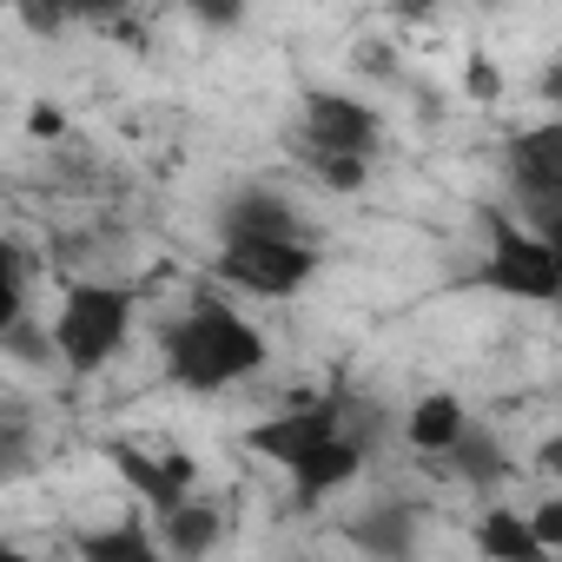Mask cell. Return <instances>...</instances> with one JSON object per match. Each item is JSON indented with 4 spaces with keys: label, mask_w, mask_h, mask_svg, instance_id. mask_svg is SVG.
Returning a JSON list of instances; mask_svg holds the SVG:
<instances>
[{
    "label": "cell",
    "mask_w": 562,
    "mask_h": 562,
    "mask_svg": "<svg viewBox=\"0 0 562 562\" xmlns=\"http://www.w3.org/2000/svg\"><path fill=\"white\" fill-rule=\"evenodd\" d=\"M450 463H457V476H470V483H496V476H503V457H496L490 437H463V443L450 450Z\"/></svg>",
    "instance_id": "cell-17"
},
{
    "label": "cell",
    "mask_w": 562,
    "mask_h": 562,
    "mask_svg": "<svg viewBox=\"0 0 562 562\" xmlns=\"http://www.w3.org/2000/svg\"><path fill=\"white\" fill-rule=\"evenodd\" d=\"M529 529H536V542H542V549H562V496H555V503H542V509H529Z\"/></svg>",
    "instance_id": "cell-19"
},
{
    "label": "cell",
    "mask_w": 562,
    "mask_h": 562,
    "mask_svg": "<svg viewBox=\"0 0 562 562\" xmlns=\"http://www.w3.org/2000/svg\"><path fill=\"white\" fill-rule=\"evenodd\" d=\"M351 476H358V443H351V437H338V443H325L318 457H305V463L292 470V490H299V503H318V496L345 490Z\"/></svg>",
    "instance_id": "cell-11"
},
{
    "label": "cell",
    "mask_w": 562,
    "mask_h": 562,
    "mask_svg": "<svg viewBox=\"0 0 562 562\" xmlns=\"http://www.w3.org/2000/svg\"><path fill=\"white\" fill-rule=\"evenodd\" d=\"M218 271L232 278L238 292H258V299H292L305 278L318 271V251L305 238H238L225 245Z\"/></svg>",
    "instance_id": "cell-4"
},
{
    "label": "cell",
    "mask_w": 562,
    "mask_h": 562,
    "mask_svg": "<svg viewBox=\"0 0 562 562\" xmlns=\"http://www.w3.org/2000/svg\"><path fill=\"white\" fill-rule=\"evenodd\" d=\"M470 93H476V100H496V93H503V80H496L490 60H470Z\"/></svg>",
    "instance_id": "cell-20"
},
{
    "label": "cell",
    "mask_w": 562,
    "mask_h": 562,
    "mask_svg": "<svg viewBox=\"0 0 562 562\" xmlns=\"http://www.w3.org/2000/svg\"><path fill=\"white\" fill-rule=\"evenodd\" d=\"M509 172H516V186L555 179V172H562V120L516 133V139H509Z\"/></svg>",
    "instance_id": "cell-13"
},
{
    "label": "cell",
    "mask_w": 562,
    "mask_h": 562,
    "mask_svg": "<svg viewBox=\"0 0 562 562\" xmlns=\"http://www.w3.org/2000/svg\"><path fill=\"white\" fill-rule=\"evenodd\" d=\"M483 278L503 299H529V305L562 292V265H555L549 238L516 225L509 212H490V265H483Z\"/></svg>",
    "instance_id": "cell-3"
},
{
    "label": "cell",
    "mask_w": 562,
    "mask_h": 562,
    "mask_svg": "<svg viewBox=\"0 0 562 562\" xmlns=\"http://www.w3.org/2000/svg\"><path fill=\"white\" fill-rule=\"evenodd\" d=\"M542 93H549V100H555V106H562V60H555V67H549V80H542Z\"/></svg>",
    "instance_id": "cell-22"
},
{
    "label": "cell",
    "mask_w": 562,
    "mask_h": 562,
    "mask_svg": "<svg viewBox=\"0 0 562 562\" xmlns=\"http://www.w3.org/2000/svg\"><path fill=\"white\" fill-rule=\"evenodd\" d=\"M542 238H549V251H555V265H562V225H555V232H542Z\"/></svg>",
    "instance_id": "cell-23"
},
{
    "label": "cell",
    "mask_w": 562,
    "mask_h": 562,
    "mask_svg": "<svg viewBox=\"0 0 562 562\" xmlns=\"http://www.w3.org/2000/svg\"><path fill=\"white\" fill-rule=\"evenodd\" d=\"M265 364V338L238 318V312H225V305H192L172 331H166V371H172V384H186V391H225V384H238L245 371H258Z\"/></svg>",
    "instance_id": "cell-1"
},
{
    "label": "cell",
    "mask_w": 562,
    "mask_h": 562,
    "mask_svg": "<svg viewBox=\"0 0 562 562\" xmlns=\"http://www.w3.org/2000/svg\"><path fill=\"white\" fill-rule=\"evenodd\" d=\"M113 470L159 509V516H172V509H186V490H192V457H146V450H133V443H113Z\"/></svg>",
    "instance_id": "cell-7"
},
{
    "label": "cell",
    "mask_w": 562,
    "mask_h": 562,
    "mask_svg": "<svg viewBox=\"0 0 562 562\" xmlns=\"http://www.w3.org/2000/svg\"><path fill=\"white\" fill-rule=\"evenodd\" d=\"M126 325H133V299L120 285H74L54 318V351L67 371H100L126 345Z\"/></svg>",
    "instance_id": "cell-2"
},
{
    "label": "cell",
    "mask_w": 562,
    "mask_h": 562,
    "mask_svg": "<svg viewBox=\"0 0 562 562\" xmlns=\"http://www.w3.org/2000/svg\"><path fill=\"white\" fill-rule=\"evenodd\" d=\"M351 542L371 549L378 562H411V555H417V516L397 509V503H391V509H371V516L351 522Z\"/></svg>",
    "instance_id": "cell-10"
},
{
    "label": "cell",
    "mask_w": 562,
    "mask_h": 562,
    "mask_svg": "<svg viewBox=\"0 0 562 562\" xmlns=\"http://www.w3.org/2000/svg\"><path fill=\"white\" fill-rule=\"evenodd\" d=\"M542 470H549V476L562 483V437H555V443H542Z\"/></svg>",
    "instance_id": "cell-21"
},
{
    "label": "cell",
    "mask_w": 562,
    "mask_h": 562,
    "mask_svg": "<svg viewBox=\"0 0 562 562\" xmlns=\"http://www.w3.org/2000/svg\"><path fill=\"white\" fill-rule=\"evenodd\" d=\"M0 562H41V555H27V549H8V555H0Z\"/></svg>",
    "instance_id": "cell-24"
},
{
    "label": "cell",
    "mask_w": 562,
    "mask_h": 562,
    "mask_svg": "<svg viewBox=\"0 0 562 562\" xmlns=\"http://www.w3.org/2000/svg\"><path fill=\"white\" fill-rule=\"evenodd\" d=\"M238 238H299L292 205L278 192H238L232 212H225V245H238Z\"/></svg>",
    "instance_id": "cell-8"
},
{
    "label": "cell",
    "mask_w": 562,
    "mask_h": 562,
    "mask_svg": "<svg viewBox=\"0 0 562 562\" xmlns=\"http://www.w3.org/2000/svg\"><path fill=\"white\" fill-rule=\"evenodd\" d=\"M516 192H522L529 232H555V225H562V172H555V179H536V186H516Z\"/></svg>",
    "instance_id": "cell-16"
},
{
    "label": "cell",
    "mask_w": 562,
    "mask_h": 562,
    "mask_svg": "<svg viewBox=\"0 0 562 562\" xmlns=\"http://www.w3.org/2000/svg\"><path fill=\"white\" fill-rule=\"evenodd\" d=\"M305 133H312V153H331V159H364L378 146V113L351 93H312L305 100Z\"/></svg>",
    "instance_id": "cell-6"
},
{
    "label": "cell",
    "mask_w": 562,
    "mask_h": 562,
    "mask_svg": "<svg viewBox=\"0 0 562 562\" xmlns=\"http://www.w3.org/2000/svg\"><path fill=\"white\" fill-rule=\"evenodd\" d=\"M312 172H318L331 192H358V186L371 179V166H364V159H331V153H312Z\"/></svg>",
    "instance_id": "cell-18"
},
{
    "label": "cell",
    "mask_w": 562,
    "mask_h": 562,
    "mask_svg": "<svg viewBox=\"0 0 562 562\" xmlns=\"http://www.w3.org/2000/svg\"><path fill=\"white\" fill-rule=\"evenodd\" d=\"M159 522H166V549L186 555V562H199V555L218 542V509H212V503H186V509H172V516H159Z\"/></svg>",
    "instance_id": "cell-15"
},
{
    "label": "cell",
    "mask_w": 562,
    "mask_h": 562,
    "mask_svg": "<svg viewBox=\"0 0 562 562\" xmlns=\"http://www.w3.org/2000/svg\"><path fill=\"white\" fill-rule=\"evenodd\" d=\"M80 562H159V542H153L139 522L87 529V536H80Z\"/></svg>",
    "instance_id": "cell-14"
},
{
    "label": "cell",
    "mask_w": 562,
    "mask_h": 562,
    "mask_svg": "<svg viewBox=\"0 0 562 562\" xmlns=\"http://www.w3.org/2000/svg\"><path fill=\"white\" fill-rule=\"evenodd\" d=\"M476 549H483L490 562H549V549L536 542L529 516H509V509H490V516L476 522Z\"/></svg>",
    "instance_id": "cell-12"
},
{
    "label": "cell",
    "mask_w": 562,
    "mask_h": 562,
    "mask_svg": "<svg viewBox=\"0 0 562 562\" xmlns=\"http://www.w3.org/2000/svg\"><path fill=\"white\" fill-rule=\"evenodd\" d=\"M338 437H345V404H338V397H325V404H305V411H285V417L258 424L245 443H251L258 457H271V463L299 470L305 457H318V450H325V443H338Z\"/></svg>",
    "instance_id": "cell-5"
},
{
    "label": "cell",
    "mask_w": 562,
    "mask_h": 562,
    "mask_svg": "<svg viewBox=\"0 0 562 562\" xmlns=\"http://www.w3.org/2000/svg\"><path fill=\"white\" fill-rule=\"evenodd\" d=\"M404 437H411L424 457H450V450L470 437V424H463V404H457V397H443V391H437V397H424V404L411 411Z\"/></svg>",
    "instance_id": "cell-9"
}]
</instances>
